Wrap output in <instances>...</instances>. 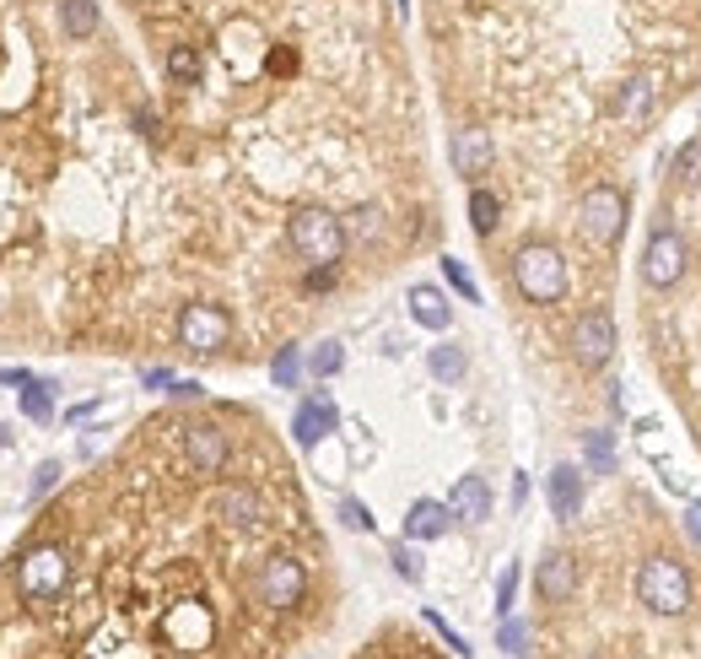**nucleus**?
Here are the masks:
<instances>
[{
  "instance_id": "1",
  "label": "nucleus",
  "mask_w": 701,
  "mask_h": 659,
  "mask_svg": "<svg viewBox=\"0 0 701 659\" xmlns=\"http://www.w3.org/2000/svg\"><path fill=\"white\" fill-rule=\"evenodd\" d=\"M286 244H291V254L297 260H308V265H340V254H346V222L335 216V211H324V206H302V211H291V222H286Z\"/></svg>"
},
{
  "instance_id": "2",
  "label": "nucleus",
  "mask_w": 701,
  "mask_h": 659,
  "mask_svg": "<svg viewBox=\"0 0 701 659\" xmlns=\"http://www.w3.org/2000/svg\"><path fill=\"white\" fill-rule=\"evenodd\" d=\"M513 282L529 303H561L566 298V260L551 244H524L513 254Z\"/></svg>"
},
{
  "instance_id": "3",
  "label": "nucleus",
  "mask_w": 701,
  "mask_h": 659,
  "mask_svg": "<svg viewBox=\"0 0 701 659\" xmlns=\"http://www.w3.org/2000/svg\"><path fill=\"white\" fill-rule=\"evenodd\" d=\"M637 600L659 617H680L691 606V573L675 557H648L637 568Z\"/></svg>"
},
{
  "instance_id": "4",
  "label": "nucleus",
  "mask_w": 701,
  "mask_h": 659,
  "mask_svg": "<svg viewBox=\"0 0 701 659\" xmlns=\"http://www.w3.org/2000/svg\"><path fill=\"white\" fill-rule=\"evenodd\" d=\"M577 222H583V238H588V244L610 249V244L626 233V195H621L615 184H593V189L583 195V206H577Z\"/></svg>"
},
{
  "instance_id": "5",
  "label": "nucleus",
  "mask_w": 701,
  "mask_h": 659,
  "mask_svg": "<svg viewBox=\"0 0 701 659\" xmlns=\"http://www.w3.org/2000/svg\"><path fill=\"white\" fill-rule=\"evenodd\" d=\"M254 595H260V606H271V611H291V606H302V595H308V568L297 562V557H265L260 562V579H254Z\"/></svg>"
},
{
  "instance_id": "6",
  "label": "nucleus",
  "mask_w": 701,
  "mask_h": 659,
  "mask_svg": "<svg viewBox=\"0 0 701 659\" xmlns=\"http://www.w3.org/2000/svg\"><path fill=\"white\" fill-rule=\"evenodd\" d=\"M65 579H71V557H65L60 546H33V551L22 557V568H16V584H22V595H27V600H49V595H60V589H65Z\"/></svg>"
},
{
  "instance_id": "7",
  "label": "nucleus",
  "mask_w": 701,
  "mask_h": 659,
  "mask_svg": "<svg viewBox=\"0 0 701 659\" xmlns=\"http://www.w3.org/2000/svg\"><path fill=\"white\" fill-rule=\"evenodd\" d=\"M227 340H233L227 309H216V303H189V309L178 314V346H189V351H222Z\"/></svg>"
},
{
  "instance_id": "8",
  "label": "nucleus",
  "mask_w": 701,
  "mask_h": 659,
  "mask_svg": "<svg viewBox=\"0 0 701 659\" xmlns=\"http://www.w3.org/2000/svg\"><path fill=\"white\" fill-rule=\"evenodd\" d=\"M686 276V238L680 233H669V227H659L653 238H648V249H642V282L648 287H675Z\"/></svg>"
},
{
  "instance_id": "9",
  "label": "nucleus",
  "mask_w": 701,
  "mask_h": 659,
  "mask_svg": "<svg viewBox=\"0 0 701 659\" xmlns=\"http://www.w3.org/2000/svg\"><path fill=\"white\" fill-rule=\"evenodd\" d=\"M615 357V320L604 314V309H593V314H583L577 325H572V362L577 368H604Z\"/></svg>"
},
{
  "instance_id": "10",
  "label": "nucleus",
  "mask_w": 701,
  "mask_h": 659,
  "mask_svg": "<svg viewBox=\"0 0 701 659\" xmlns=\"http://www.w3.org/2000/svg\"><path fill=\"white\" fill-rule=\"evenodd\" d=\"M448 158H453V173H459V178L480 184V178L491 173V158H497V147H491V136H486L480 125H464V130H453V141H448Z\"/></svg>"
},
{
  "instance_id": "11",
  "label": "nucleus",
  "mask_w": 701,
  "mask_h": 659,
  "mask_svg": "<svg viewBox=\"0 0 701 659\" xmlns=\"http://www.w3.org/2000/svg\"><path fill=\"white\" fill-rule=\"evenodd\" d=\"M335 427H340V411H335V400H329V395H308V400L297 406V416H291V438H297V449H318Z\"/></svg>"
},
{
  "instance_id": "12",
  "label": "nucleus",
  "mask_w": 701,
  "mask_h": 659,
  "mask_svg": "<svg viewBox=\"0 0 701 659\" xmlns=\"http://www.w3.org/2000/svg\"><path fill=\"white\" fill-rule=\"evenodd\" d=\"M535 589H540L546 606H566L577 595V562L566 551H546L540 557V573H535Z\"/></svg>"
},
{
  "instance_id": "13",
  "label": "nucleus",
  "mask_w": 701,
  "mask_h": 659,
  "mask_svg": "<svg viewBox=\"0 0 701 659\" xmlns=\"http://www.w3.org/2000/svg\"><path fill=\"white\" fill-rule=\"evenodd\" d=\"M184 455H189V465H195L200 476H216V471L227 465V433L211 427V422H200V427L184 433Z\"/></svg>"
},
{
  "instance_id": "14",
  "label": "nucleus",
  "mask_w": 701,
  "mask_h": 659,
  "mask_svg": "<svg viewBox=\"0 0 701 659\" xmlns=\"http://www.w3.org/2000/svg\"><path fill=\"white\" fill-rule=\"evenodd\" d=\"M546 497H551V513H556L561 524H572L583 513V471L577 465H556L546 476Z\"/></svg>"
},
{
  "instance_id": "15",
  "label": "nucleus",
  "mask_w": 701,
  "mask_h": 659,
  "mask_svg": "<svg viewBox=\"0 0 701 659\" xmlns=\"http://www.w3.org/2000/svg\"><path fill=\"white\" fill-rule=\"evenodd\" d=\"M459 513L448 508V502H437V497H416L411 502V513H405V540H437V535H448V524H453Z\"/></svg>"
},
{
  "instance_id": "16",
  "label": "nucleus",
  "mask_w": 701,
  "mask_h": 659,
  "mask_svg": "<svg viewBox=\"0 0 701 659\" xmlns=\"http://www.w3.org/2000/svg\"><path fill=\"white\" fill-rule=\"evenodd\" d=\"M448 508H453L464 524L491 519V487H486V476H459V482H453V493H448Z\"/></svg>"
},
{
  "instance_id": "17",
  "label": "nucleus",
  "mask_w": 701,
  "mask_h": 659,
  "mask_svg": "<svg viewBox=\"0 0 701 659\" xmlns=\"http://www.w3.org/2000/svg\"><path fill=\"white\" fill-rule=\"evenodd\" d=\"M411 320H416L421 330H442L453 325V309H448V298H442V287H431V282H421V287H411Z\"/></svg>"
},
{
  "instance_id": "18",
  "label": "nucleus",
  "mask_w": 701,
  "mask_h": 659,
  "mask_svg": "<svg viewBox=\"0 0 701 659\" xmlns=\"http://www.w3.org/2000/svg\"><path fill=\"white\" fill-rule=\"evenodd\" d=\"M60 27H65V38L87 43V38L103 27V11H98V0H60Z\"/></svg>"
},
{
  "instance_id": "19",
  "label": "nucleus",
  "mask_w": 701,
  "mask_h": 659,
  "mask_svg": "<svg viewBox=\"0 0 701 659\" xmlns=\"http://www.w3.org/2000/svg\"><path fill=\"white\" fill-rule=\"evenodd\" d=\"M216 513H222L227 524H243V530H249V524H260V519H265V502L249 493V487H222V497H216Z\"/></svg>"
},
{
  "instance_id": "20",
  "label": "nucleus",
  "mask_w": 701,
  "mask_h": 659,
  "mask_svg": "<svg viewBox=\"0 0 701 659\" xmlns=\"http://www.w3.org/2000/svg\"><path fill=\"white\" fill-rule=\"evenodd\" d=\"M653 98H659V87H653L648 76L626 82V87H621V98H615V120H648Z\"/></svg>"
},
{
  "instance_id": "21",
  "label": "nucleus",
  "mask_w": 701,
  "mask_h": 659,
  "mask_svg": "<svg viewBox=\"0 0 701 659\" xmlns=\"http://www.w3.org/2000/svg\"><path fill=\"white\" fill-rule=\"evenodd\" d=\"M426 368H431V378H437V384H459V378H464V368H470V357H464V346L442 340V346H431Z\"/></svg>"
},
{
  "instance_id": "22",
  "label": "nucleus",
  "mask_w": 701,
  "mask_h": 659,
  "mask_svg": "<svg viewBox=\"0 0 701 659\" xmlns=\"http://www.w3.org/2000/svg\"><path fill=\"white\" fill-rule=\"evenodd\" d=\"M583 460H588V476H615V433H588Z\"/></svg>"
},
{
  "instance_id": "23",
  "label": "nucleus",
  "mask_w": 701,
  "mask_h": 659,
  "mask_svg": "<svg viewBox=\"0 0 701 659\" xmlns=\"http://www.w3.org/2000/svg\"><path fill=\"white\" fill-rule=\"evenodd\" d=\"M200 71H205V60H200V49H195V43H173V49H167V76H173L178 87L200 82Z\"/></svg>"
},
{
  "instance_id": "24",
  "label": "nucleus",
  "mask_w": 701,
  "mask_h": 659,
  "mask_svg": "<svg viewBox=\"0 0 701 659\" xmlns=\"http://www.w3.org/2000/svg\"><path fill=\"white\" fill-rule=\"evenodd\" d=\"M497 216H502V200H497L486 184H475V189H470V227L486 238V233L497 227Z\"/></svg>"
},
{
  "instance_id": "25",
  "label": "nucleus",
  "mask_w": 701,
  "mask_h": 659,
  "mask_svg": "<svg viewBox=\"0 0 701 659\" xmlns=\"http://www.w3.org/2000/svg\"><path fill=\"white\" fill-rule=\"evenodd\" d=\"M346 222V238L351 244H373V238H384V211L378 206H356L351 216H340Z\"/></svg>"
},
{
  "instance_id": "26",
  "label": "nucleus",
  "mask_w": 701,
  "mask_h": 659,
  "mask_svg": "<svg viewBox=\"0 0 701 659\" xmlns=\"http://www.w3.org/2000/svg\"><path fill=\"white\" fill-rule=\"evenodd\" d=\"M302 373H308V357H302V346H280L276 362H271V378H276V389H297V384H302Z\"/></svg>"
},
{
  "instance_id": "27",
  "label": "nucleus",
  "mask_w": 701,
  "mask_h": 659,
  "mask_svg": "<svg viewBox=\"0 0 701 659\" xmlns=\"http://www.w3.org/2000/svg\"><path fill=\"white\" fill-rule=\"evenodd\" d=\"M340 368H346V346H340V340H318V346L308 351V373H313V378H335Z\"/></svg>"
},
{
  "instance_id": "28",
  "label": "nucleus",
  "mask_w": 701,
  "mask_h": 659,
  "mask_svg": "<svg viewBox=\"0 0 701 659\" xmlns=\"http://www.w3.org/2000/svg\"><path fill=\"white\" fill-rule=\"evenodd\" d=\"M22 416H27V422H49V416H54V384L33 378V384L22 389Z\"/></svg>"
},
{
  "instance_id": "29",
  "label": "nucleus",
  "mask_w": 701,
  "mask_h": 659,
  "mask_svg": "<svg viewBox=\"0 0 701 659\" xmlns=\"http://www.w3.org/2000/svg\"><path fill=\"white\" fill-rule=\"evenodd\" d=\"M497 649L513 659H529V622H518V617H502L497 622Z\"/></svg>"
},
{
  "instance_id": "30",
  "label": "nucleus",
  "mask_w": 701,
  "mask_h": 659,
  "mask_svg": "<svg viewBox=\"0 0 701 659\" xmlns=\"http://www.w3.org/2000/svg\"><path fill=\"white\" fill-rule=\"evenodd\" d=\"M389 562H395V573H400L405 584H421V573H426V562H421L416 540H405V535H400V540L389 546Z\"/></svg>"
},
{
  "instance_id": "31",
  "label": "nucleus",
  "mask_w": 701,
  "mask_h": 659,
  "mask_svg": "<svg viewBox=\"0 0 701 659\" xmlns=\"http://www.w3.org/2000/svg\"><path fill=\"white\" fill-rule=\"evenodd\" d=\"M442 282H448L464 303H480V287H475V276H470V265H464V260H453V254H448V260H442Z\"/></svg>"
},
{
  "instance_id": "32",
  "label": "nucleus",
  "mask_w": 701,
  "mask_h": 659,
  "mask_svg": "<svg viewBox=\"0 0 701 659\" xmlns=\"http://www.w3.org/2000/svg\"><path fill=\"white\" fill-rule=\"evenodd\" d=\"M335 513H340V524H346V530H362V535L378 524V519H373V508H367L362 497H340V508H335Z\"/></svg>"
},
{
  "instance_id": "33",
  "label": "nucleus",
  "mask_w": 701,
  "mask_h": 659,
  "mask_svg": "<svg viewBox=\"0 0 701 659\" xmlns=\"http://www.w3.org/2000/svg\"><path fill=\"white\" fill-rule=\"evenodd\" d=\"M675 173H680V184H691V189L701 184V136L697 141H686V147L675 152Z\"/></svg>"
},
{
  "instance_id": "34",
  "label": "nucleus",
  "mask_w": 701,
  "mask_h": 659,
  "mask_svg": "<svg viewBox=\"0 0 701 659\" xmlns=\"http://www.w3.org/2000/svg\"><path fill=\"white\" fill-rule=\"evenodd\" d=\"M60 476H65V471H60V460H43V465L33 471V482H27V497H33V502H43V497L60 487Z\"/></svg>"
},
{
  "instance_id": "35",
  "label": "nucleus",
  "mask_w": 701,
  "mask_h": 659,
  "mask_svg": "<svg viewBox=\"0 0 701 659\" xmlns=\"http://www.w3.org/2000/svg\"><path fill=\"white\" fill-rule=\"evenodd\" d=\"M426 627H431V633H437V638H442V644H448V649H453L459 659L475 655V649H470V638H464V633H453V627H448V622H442L437 611H426Z\"/></svg>"
},
{
  "instance_id": "36",
  "label": "nucleus",
  "mask_w": 701,
  "mask_h": 659,
  "mask_svg": "<svg viewBox=\"0 0 701 659\" xmlns=\"http://www.w3.org/2000/svg\"><path fill=\"white\" fill-rule=\"evenodd\" d=\"M513 595H518V562H508L497 579V617H513Z\"/></svg>"
},
{
  "instance_id": "37",
  "label": "nucleus",
  "mask_w": 701,
  "mask_h": 659,
  "mask_svg": "<svg viewBox=\"0 0 701 659\" xmlns=\"http://www.w3.org/2000/svg\"><path fill=\"white\" fill-rule=\"evenodd\" d=\"M140 384L146 389H173V368H140Z\"/></svg>"
},
{
  "instance_id": "38",
  "label": "nucleus",
  "mask_w": 701,
  "mask_h": 659,
  "mask_svg": "<svg viewBox=\"0 0 701 659\" xmlns=\"http://www.w3.org/2000/svg\"><path fill=\"white\" fill-rule=\"evenodd\" d=\"M173 400H200L205 389H200V378H173V389H167Z\"/></svg>"
},
{
  "instance_id": "39",
  "label": "nucleus",
  "mask_w": 701,
  "mask_h": 659,
  "mask_svg": "<svg viewBox=\"0 0 701 659\" xmlns=\"http://www.w3.org/2000/svg\"><path fill=\"white\" fill-rule=\"evenodd\" d=\"M0 384H16V389H27V384H33V373H27V368H0Z\"/></svg>"
},
{
  "instance_id": "40",
  "label": "nucleus",
  "mask_w": 701,
  "mask_h": 659,
  "mask_svg": "<svg viewBox=\"0 0 701 659\" xmlns=\"http://www.w3.org/2000/svg\"><path fill=\"white\" fill-rule=\"evenodd\" d=\"M686 535L701 546V502H691V508H686Z\"/></svg>"
},
{
  "instance_id": "41",
  "label": "nucleus",
  "mask_w": 701,
  "mask_h": 659,
  "mask_svg": "<svg viewBox=\"0 0 701 659\" xmlns=\"http://www.w3.org/2000/svg\"><path fill=\"white\" fill-rule=\"evenodd\" d=\"M0 449H11V427L5 422H0Z\"/></svg>"
}]
</instances>
